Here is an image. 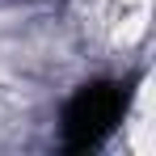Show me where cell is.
Returning a JSON list of instances; mask_svg holds the SVG:
<instances>
[{
	"label": "cell",
	"instance_id": "obj_1",
	"mask_svg": "<svg viewBox=\"0 0 156 156\" xmlns=\"http://www.w3.org/2000/svg\"><path fill=\"white\" fill-rule=\"evenodd\" d=\"M122 105H127V89L122 84H114V80L84 84L63 110V144L72 152H84V148L101 144L114 131V122L122 118Z\"/></svg>",
	"mask_w": 156,
	"mask_h": 156
}]
</instances>
